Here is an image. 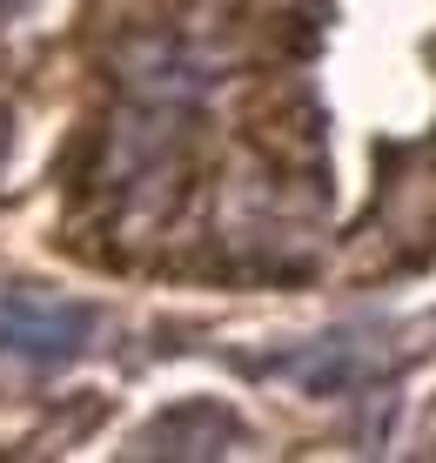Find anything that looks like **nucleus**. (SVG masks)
Instances as JSON below:
<instances>
[{"label": "nucleus", "instance_id": "nucleus-2", "mask_svg": "<svg viewBox=\"0 0 436 463\" xmlns=\"http://www.w3.org/2000/svg\"><path fill=\"white\" fill-rule=\"evenodd\" d=\"M94 336V309L54 289H0V349L27 363H68Z\"/></svg>", "mask_w": 436, "mask_h": 463}, {"label": "nucleus", "instance_id": "nucleus-3", "mask_svg": "<svg viewBox=\"0 0 436 463\" xmlns=\"http://www.w3.org/2000/svg\"><path fill=\"white\" fill-rule=\"evenodd\" d=\"M390 363H396V349L383 336H369V329H336V336H316V343L276 356L269 370L289 376L296 390H309V396H349V390L383 383V376H390Z\"/></svg>", "mask_w": 436, "mask_h": 463}, {"label": "nucleus", "instance_id": "nucleus-5", "mask_svg": "<svg viewBox=\"0 0 436 463\" xmlns=\"http://www.w3.org/2000/svg\"><path fill=\"white\" fill-rule=\"evenodd\" d=\"M242 437H249V430H242V417H235L229 403L195 396V403L161 410V417L135 437V450L141 457H229Z\"/></svg>", "mask_w": 436, "mask_h": 463}, {"label": "nucleus", "instance_id": "nucleus-4", "mask_svg": "<svg viewBox=\"0 0 436 463\" xmlns=\"http://www.w3.org/2000/svg\"><path fill=\"white\" fill-rule=\"evenodd\" d=\"M175 155V108L161 101H128L108 115V135H101V182L108 188H141V182H161Z\"/></svg>", "mask_w": 436, "mask_h": 463}, {"label": "nucleus", "instance_id": "nucleus-1", "mask_svg": "<svg viewBox=\"0 0 436 463\" xmlns=\"http://www.w3.org/2000/svg\"><path fill=\"white\" fill-rule=\"evenodd\" d=\"M115 74H121V88L135 94V101H161V108L202 101V94L222 81L215 61L182 34H128L115 47Z\"/></svg>", "mask_w": 436, "mask_h": 463}]
</instances>
